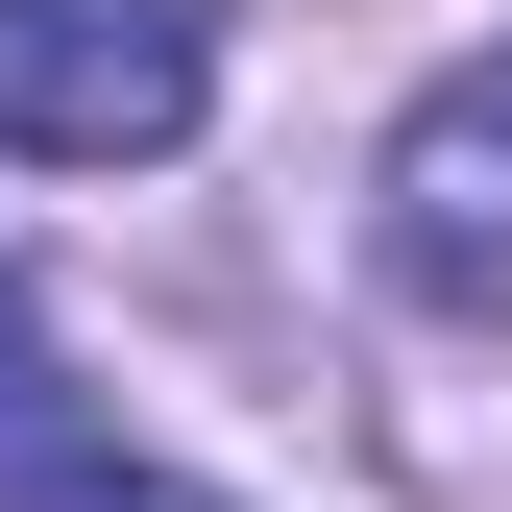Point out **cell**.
I'll use <instances>...</instances> for the list:
<instances>
[{
    "instance_id": "2",
    "label": "cell",
    "mask_w": 512,
    "mask_h": 512,
    "mask_svg": "<svg viewBox=\"0 0 512 512\" xmlns=\"http://www.w3.org/2000/svg\"><path fill=\"white\" fill-rule=\"evenodd\" d=\"M391 293L512 317V49H488V74H439V98L391 122Z\"/></svg>"
},
{
    "instance_id": "1",
    "label": "cell",
    "mask_w": 512,
    "mask_h": 512,
    "mask_svg": "<svg viewBox=\"0 0 512 512\" xmlns=\"http://www.w3.org/2000/svg\"><path fill=\"white\" fill-rule=\"evenodd\" d=\"M220 98V0H0V147L25 171H171Z\"/></svg>"
},
{
    "instance_id": "3",
    "label": "cell",
    "mask_w": 512,
    "mask_h": 512,
    "mask_svg": "<svg viewBox=\"0 0 512 512\" xmlns=\"http://www.w3.org/2000/svg\"><path fill=\"white\" fill-rule=\"evenodd\" d=\"M0 512H220V488H171V464H122V439H98L74 391H25V415H0Z\"/></svg>"
}]
</instances>
